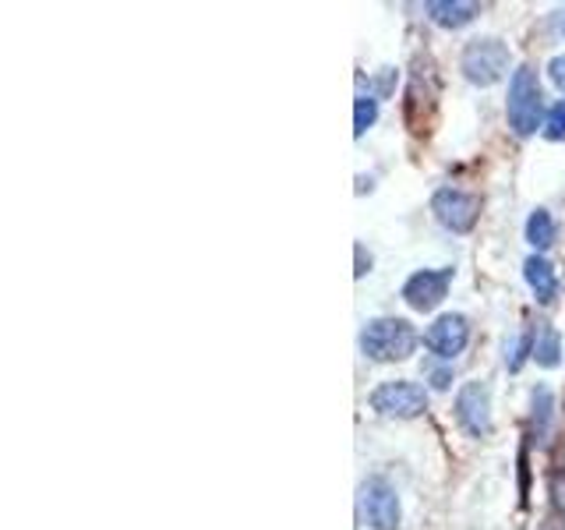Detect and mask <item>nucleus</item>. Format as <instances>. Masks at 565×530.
<instances>
[{"label": "nucleus", "instance_id": "obj_17", "mask_svg": "<svg viewBox=\"0 0 565 530\" xmlns=\"http://www.w3.org/2000/svg\"><path fill=\"white\" fill-rule=\"evenodd\" d=\"M544 135L552 141H562L565 138V99H558L552 110H547V120H544Z\"/></svg>", "mask_w": 565, "mask_h": 530}, {"label": "nucleus", "instance_id": "obj_10", "mask_svg": "<svg viewBox=\"0 0 565 530\" xmlns=\"http://www.w3.org/2000/svg\"><path fill=\"white\" fill-rule=\"evenodd\" d=\"M523 276H526L530 290H534V297L541 300V305H552V300L558 297V276H555V265L547 258L530 255L523 262Z\"/></svg>", "mask_w": 565, "mask_h": 530}, {"label": "nucleus", "instance_id": "obj_1", "mask_svg": "<svg viewBox=\"0 0 565 530\" xmlns=\"http://www.w3.org/2000/svg\"><path fill=\"white\" fill-rule=\"evenodd\" d=\"M361 350L367 361H406L417 350V329L406 322V318L385 315V318H371L361 329Z\"/></svg>", "mask_w": 565, "mask_h": 530}, {"label": "nucleus", "instance_id": "obj_2", "mask_svg": "<svg viewBox=\"0 0 565 530\" xmlns=\"http://www.w3.org/2000/svg\"><path fill=\"white\" fill-rule=\"evenodd\" d=\"M505 114H509V128L516 131V135H523V138L534 135L541 128L544 96H541V82H537L534 67H516V71H512Z\"/></svg>", "mask_w": 565, "mask_h": 530}, {"label": "nucleus", "instance_id": "obj_19", "mask_svg": "<svg viewBox=\"0 0 565 530\" xmlns=\"http://www.w3.org/2000/svg\"><path fill=\"white\" fill-rule=\"evenodd\" d=\"M547 78H552L555 88H562V93H565V53L552 57V64H547Z\"/></svg>", "mask_w": 565, "mask_h": 530}, {"label": "nucleus", "instance_id": "obj_9", "mask_svg": "<svg viewBox=\"0 0 565 530\" xmlns=\"http://www.w3.org/2000/svg\"><path fill=\"white\" fill-rule=\"evenodd\" d=\"M449 283H452L449 265H446V269H417L411 279L403 283V300L414 311H431V308L441 305V300H446Z\"/></svg>", "mask_w": 565, "mask_h": 530}, {"label": "nucleus", "instance_id": "obj_21", "mask_svg": "<svg viewBox=\"0 0 565 530\" xmlns=\"http://www.w3.org/2000/svg\"><path fill=\"white\" fill-rule=\"evenodd\" d=\"M562 29H565V25H562Z\"/></svg>", "mask_w": 565, "mask_h": 530}, {"label": "nucleus", "instance_id": "obj_13", "mask_svg": "<svg viewBox=\"0 0 565 530\" xmlns=\"http://www.w3.org/2000/svg\"><path fill=\"white\" fill-rule=\"evenodd\" d=\"M530 358H534L541 368H555L562 361V336H558L555 326H547V322L537 326V332H534V353H530Z\"/></svg>", "mask_w": 565, "mask_h": 530}, {"label": "nucleus", "instance_id": "obj_3", "mask_svg": "<svg viewBox=\"0 0 565 530\" xmlns=\"http://www.w3.org/2000/svg\"><path fill=\"white\" fill-rule=\"evenodd\" d=\"M459 67H463V78L470 85L488 88V85L505 78V71H509V46L502 40H470Z\"/></svg>", "mask_w": 565, "mask_h": 530}, {"label": "nucleus", "instance_id": "obj_5", "mask_svg": "<svg viewBox=\"0 0 565 530\" xmlns=\"http://www.w3.org/2000/svg\"><path fill=\"white\" fill-rule=\"evenodd\" d=\"M371 411H379L382 417L411 421L428 411V393H424L417 382H406V379L382 382L375 393H371Z\"/></svg>", "mask_w": 565, "mask_h": 530}, {"label": "nucleus", "instance_id": "obj_20", "mask_svg": "<svg viewBox=\"0 0 565 530\" xmlns=\"http://www.w3.org/2000/svg\"><path fill=\"white\" fill-rule=\"evenodd\" d=\"M558 464H562V470H565V446L558 449Z\"/></svg>", "mask_w": 565, "mask_h": 530}, {"label": "nucleus", "instance_id": "obj_15", "mask_svg": "<svg viewBox=\"0 0 565 530\" xmlns=\"http://www.w3.org/2000/svg\"><path fill=\"white\" fill-rule=\"evenodd\" d=\"M375 120H379V96L375 93H367V96L361 93L358 103H353V135L361 138Z\"/></svg>", "mask_w": 565, "mask_h": 530}, {"label": "nucleus", "instance_id": "obj_12", "mask_svg": "<svg viewBox=\"0 0 565 530\" xmlns=\"http://www.w3.org/2000/svg\"><path fill=\"white\" fill-rule=\"evenodd\" d=\"M552 414H555V396L547 385H537L530 393V424H534V438L541 442L547 432H552Z\"/></svg>", "mask_w": 565, "mask_h": 530}, {"label": "nucleus", "instance_id": "obj_11", "mask_svg": "<svg viewBox=\"0 0 565 530\" xmlns=\"http://www.w3.org/2000/svg\"><path fill=\"white\" fill-rule=\"evenodd\" d=\"M428 18L435 25H441V29H463V25H470L473 18H477V4H467V0H431L428 8Z\"/></svg>", "mask_w": 565, "mask_h": 530}, {"label": "nucleus", "instance_id": "obj_6", "mask_svg": "<svg viewBox=\"0 0 565 530\" xmlns=\"http://www.w3.org/2000/svg\"><path fill=\"white\" fill-rule=\"evenodd\" d=\"M456 421L470 438L491 435V385L488 382H467L456 393Z\"/></svg>", "mask_w": 565, "mask_h": 530}, {"label": "nucleus", "instance_id": "obj_7", "mask_svg": "<svg viewBox=\"0 0 565 530\" xmlns=\"http://www.w3.org/2000/svg\"><path fill=\"white\" fill-rule=\"evenodd\" d=\"M431 212L441 226L452 230V234H470L473 223H477V212H481V202H477L470 191L446 184V188L435 191Z\"/></svg>", "mask_w": 565, "mask_h": 530}, {"label": "nucleus", "instance_id": "obj_14", "mask_svg": "<svg viewBox=\"0 0 565 530\" xmlns=\"http://www.w3.org/2000/svg\"><path fill=\"white\" fill-rule=\"evenodd\" d=\"M526 241L537 247V252H544V247L555 244V220L547 209H534L526 220Z\"/></svg>", "mask_w": 565, "mask_h": 530}, {"label": "nucleus", "instance_id": "obj_16", "mask_svg": "<svg viewBox=\"0 0 565 530\" xmlns=\"http://www.w3.org/2000/svg\"><path fill=\"white\" fill-rule=\"evenodd\" d=\"M526 353H534V336H516L512 347H509V353H505L509 371H520V364L526 361Z\"/></svg>", "mask_w": 565, "mask_h": 530}, {"label": "nucleus", "instance_id": "obj_4", "mask_svg": "<svg viewBox=\"0 0 565 530\" xmlns=\"http://www.w3.org/2000/svg\"><path fill=\"white\" fill-rule=\"evenodd\" d=\"M358 509H361V520L371 527V530H396L399 527V495L396 488L385 481V477H367L361 485V495H358Z\"/></svg>", "mask_w": 565, "mask_h": 530}, {"label": "nucleus", "instance_id": "obj_18", "mask_svg": "<svg viewBox=\"0 0 565 530\" xmlns=\"http://www.w3.org/2000/svg\"><path fill=\"white\" fill-rule=\"evenodd\" d=\"M552 502H555V512H558V520L565 527V474L552 477Z\"/></svg>", "mask_w": 565, "mask_h": 530}, {"label": "nucleus", "instance_id": "obj_8", "mask_svg": "<svg viewBox=\"0 0 565 530\" xmlns=\"http://www.w3.org/2000/svg\"><path fill=\"white\" fill-rule=\"evenodd\" d=\"M424 343H428V350L435 353V358L456 361L470 343V318L459 315V311L438 315L435 322L428 326V332H424Z\"/></svg>", "mask_w": 565, "mask_h": 530}]
</instances>
